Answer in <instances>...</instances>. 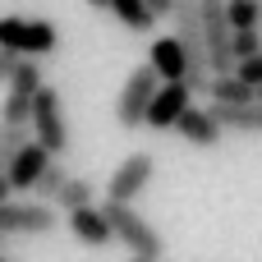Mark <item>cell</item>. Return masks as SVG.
I'll return each mask as SVG.
<instances>
[{"label":"cell","mask_w":262,"mask_h":262,"mask_svg":"<svg viewBox=\"0 0 262 262\" xmlns=\"http://www.w3.org/2000/svg\"><path fill=\"white\" fill-rule=\"evenodd\" d=\"M101 212H106V221H111V235H115L134 258L161 262L166 239L157 235V226H152L147 216H138V212H134V203H115V198H106V203H101Z\"/></svg>","instance_id":"1"},{"label":"cell","mask_w":262,"mask_h":262,"mask_svg":"<svg viewBox=\"0 0 262 262\" xmlns=\"http://www.w3.org/2000/svg\"><path fill=\"white\" fill-rule=\"evenodd\" d=\"M28 129H32V138H37V143H41L51 157L69 152L64 106H60V92H55L51 83H41V88H37V97H32V115H28Z\"/></svg>","instance_id":"2"},{"label":"cell","mask_w":262,"mask_h":262,"mask_svg":"<svg viewBox=\"0 0 262 262\" xmlns=\"http://www.w3.org/2000/svg\"><path fill=\"white\" fill-rule=\"evenodd\" d=\"M0 46L37 60V55H51L60 46V28L51 18H23V14H5L0 18Z\"/></svg>","instance_id":"3"},{"label":"cell","mask_w":262,"mask_h":262,"mask_svg":"<svg viewBox=\"0 0 262 262\" xmlns=\"http://www.w3.org/2000/svg\"><path fill=\"white\" fill-rule=\"evenodd\" d=\"M157 88H161V78H157L152 64H143V69H134V74L124 78L120 101H115V120H120V129H143V115H147Z\"/></svg>","instance_id":"4"},{"label":"cell","mask_w":262,"mask_h":262,"mask_svg":"<svg viewBox=\"0 0 262 262\" xmlns=\"http://www.w3.org/2000/svg\"><path fill=\"white\" fill-rule=\"evenodd\" d=\"M203 9V46H207V69L212 74H230L235 55H230V23H226V0H198Z\"/></svg>","instance_id":"5"},{"label":"cell","mask_w":262,"mask_h":262,"mask_svg":"<svg viewBox=\"0 0 262 262\" xmlns=\"http://www.w3.org/2000/svg\"><path fill=\"white\" fill-rule=\"evenodd\" d=\"M170 18H175V41H180V51H184V74L189 69H207V46H203V9H198V0H175V9H170ZM212 74V69H207Z\"/></svg>","instance_id":"6"},{"label":"cell","mask_w":262,"mask_h":262,"mask_svg":"<svg viewBox=\"0 0 262 262\" xmlns=\"http://www.w3.org/2000/svg\"><path fill=\"white\" fill-rule=\"evenodd\" d=\"M152 175H157L152 152H129V157L115 166V175H111V184H106V198H115V203H134V198L152 184Z\"/></svg>","instance_id":"7"},{"label":"cell","mask_w":262,"mask_h":262,"mask_svg":"<svg viewBox=\"0 0 262 262\" xmlns=\"http://www.w3.org/2000/svg\"><path fill=\"white\" fill-rule=\"evenodd\" d=\"M55 230V212L51 203H0V235H51Z\"/></svg>","instance_id":"8"},{"label":"cell","mask_w":262,"mask_h":262,"mask_svg":"<svg viewBox=\"0 0 262 262\" xmlns=\"http://www.w3.org/2000/svg\"><path fill=\"white\" fill-rule=\"evenodd\" d=\"M189 106H193V92H189L184 78L161 83L157 97H152V106H147V115H143V124H147V129H175V120H180Z\"/></svg>","instance_id":"9"},{"label":"cell","mask_w":262,"mask_h":262,"mask_svg":"<svg viewBox=\"0 0 262 262\" xmlns=\"http://www.w3.org/2000/svg\"><path fill=\"white\" fill-rule=\"evenodd\" d=\"M46 161H51V152L37 143V138H28L18 152H14V161L5 166V180H9V193H32V184L41 180V170H46Z\"/></svg>","instance_id":"10"},{"label":"cell","mask_w":262,"mask_h":262,"mask_svg":"<svg viewBox=\"0 0 262 262\" xmlns=\"http://www.w3.org/2000/svg\"><path fill=\"white\" fill-rule=\"evenodd\" d=\"M175 134H180L184 143H193V147H216V143L226 138V129H221V120L212 115V106H189V111L175 120Z\"/></svg>","instance_id":"11"},{"label":"cell","mask_w":262,"mask_h":262,"mask_svg":"<svg viewBox=\"0 0 262 262\" xmlns=\"http://www.w3.org/2000/svg\"><path fill=\"white\" fill-rule=\"evenodd\" d=\"M69 216V235L78 239V244H88V249H106L115 235H111V221H106V212L92 203V207H78V212H64Z\"/></svg>","instance_id":"12"},{"label":"cell","mask_w":262,"mask_h":262,"mask_svg":"<svg viewBox=\"0 0 262 262\" xmlns=\"http://www.w3.org/2000/svg\"><path fill=\"white\" fill-rule=\"evenodd\" d=\"M147 64L157 69V78H161V83L184 78V51H180V41H175V37H157V41H152V51H147Z\"/></svg>","instance_id":"13"},{"label":"cell","mask_w":262,"mask_h":262,"mask_svg":"<svg viewBox=\"0 0 262 262\" xmlns=\"http://www.w3.org/2000/svg\"><path fill=\"white\" fill-rule=\"evenodd\" d=\"M207 97H212V106H249V101H258V88H249L239 74H212Z\"/></svg>","instance_id":"14"},{"label":"cell","mask_w":262,"mask_h":262,"mask_svg":"<svg viewBox=\"0 0 262 262\" xmlns=\"http://www.w3.org/2000/svg\"><path fill=\"white\" fill-rule=\"evenodd\" d=\"M212 115L230 134H262V101H249V106H212Z\"/></svg>","instance_id":"15"},{"label":"cell","mask_w":262,"mask_h":262,"mask_svg":"<svg viewBox=\"0 0 262 262\" xmlns=\"http://www.w3.org/2000/svg\"><path fill=\"white\" fill-rule=\"evenodd\" d=\"M92 203H97V184L92 180H78V175H69L64 189L55 193V207L60 212H78V207H92Z\"/></svg>","instance_id":"16"},{"label":"cell","mask_w":262,"mask_h":262,"mask_svg":"<svg viewBox=\"0 0 262 262\" xmlns=\"http://www.w3.org/2000/svg\"><path fill=\"white\" fill-rule=\"evenodd\" d=\"M111 9H115V18H120L129 32H147V28H157V14L147 9V0H111Z\"/></svg>","instance_id":"17"},{"label":"cell","mask_w":262,"mask_h":262,"mask_svg":"<svg viewBox=\"0 0 262 262\" xmlns=\"http://www.w3.org/2000/svg\"><path fill=\"white\" fill-rule=\"evenodd\" d=\"M226 23H230V32L262 28V0H226Z\"/></svg>","instance_id":"18"},{"label":"cell","mask_w":262,"mask_h":262,"mask_svg":"<svg viewBox=\"0 0 262 262\" xmlns=\"http://www.w3.org/2000/svg\"><path fill=\"white\" fill-rule=\"evenodd\" d=\"M46 78H41V64L37 60H18V69L9 74V83H5V92H18V97H37V88H41Z\"/></svg>","instance_id":"19"},{"label":"cell","mask_w":262,"mask_h":262,"mask_svg":"<svg viewBox=\"0 0 262 262\" xmlns=\"http://www.w3.org/2000/svg\"><path fill=\"white\" fill-rule=\"evenodd\" d=\"M64 180H69V170H64V161H46V170H41V180L32 184V193H37V203H55V193L64 189Z\"/></svg>","instance_id":"20"},{"label":"cell","mask_w":262,"mask_h":262,"mask_svg":"<svg viewBox=\"0 0 262 262\" xmlns=\"http://www.w3.org/2000/svg\"><path fill=\"white\" fill-rule=\"evenodd\" d=\"M28 138H32V129H28V124H5V120H0V170L14 161V152H18Z\"/></svg>","instance_id":"21"},{"label":"cell","mask_w":262,"mask_h":262,"mask_svg":"<svg viewBox=\"0 0 262 262\" xmlns=\"http://www.w3.org/2000/svg\"><path fill=\"white\" fill-rule=\"evenodd\" d=\"M28 115H32V97L5 92V101H0V120H5V124H28Z\"/></svg>","instance_id":"22"},{"label":"cell","mask_w":262,"mask_h":262,"mask_svg":"<svg viewBox=\"0 0 262 262\" xmlns=\"http://www.w3.org/2000/svg\"><path fill=\"white\" fill-rule=\"evenodd\" d=\"M258 51H262V32H258V28H249V32H230V55H235V64L249 60V55H258Z\"/></svg>","instance_id":"23"},{"label":"cell","mask_w":262,"mask_h":262,"mask_svg":"<svg viewBox=\"0 0 262 262\" xmlns=\"http://www.w3.org/2000/svg\"><path fill=\"white\" fill-rule=\"evenodd\" d=\"M230 74H239L249 88H262V51H258V55H249V60H239Z\"/></svg>","instance_id":"24"},{"label":"cell","mask_w":262,"mask_h":262,"mask_svg":"<svg viewBox=\"0 0 262 262\" xmlns=\"http://www.w3.org/2000/svg\"><path fill=\"white\" fill-rule=\"evenodd\" d=\"M184 83H189V92H193V97H207L212 74H207V69H189V74H184Z\"/></svg>","instance_id":"25"},{"label":"cell","mask_w":262,"mask_h":262,"mask_svg":"<svg viewBox=\"0 0 262 262\" xmlns=\"http://www.w3.org/2000/svg\"><path fill=\"white\" fill-rule=\"evenodd\" d=\"M18 60H23V55H18V51H9V46H0V88H5V83H9V74H14V69H18Z\"/></svg>","instance_id":"26"},{"label":"cell","mask_w":262,"mask_h":262,"mask_svg":"<svg viewBox=\"0 0 262 262\" xmlns=\"http://www.w3.org/2000/svg\"><path fill=\"white\" fill-rule=\"evenodd\" d=\"M147 9H152L157 18H170V9H175V0H147Z\"/></svg>","instance_id":"27"},{"label":"cell","mask_w":262,"mask_h":262,"mask_svg":"<svg viewBox=\"0 0 262 262\" xmlns=\"http://www.w3.org/2000/svg\"><path fill=\"white\" fill-rule=\"evenodd\" d=\"M9 198V180H5V170H0V203Z\"/></svg>","instance_id":"28"},{"label":"cell","mask_w":262,"mask_h":262,"mask_svg":"<svg viewBox=\"0 0 262 262\" xmlns=\"http://www.w3.org/2000/svg\"><path fill=\"white\" fill-rule=\"evenodd\" d=\"M88 5H92V9H111V0H88Z\"/></svg>","instance_id":"29"},{"label":"cell","mask_w":262,"mask_h":262,"mask_svg":"<svg viewBox=\"0 0 262 262\" xmlns=\"http://www.w3.org/2000/svg\"><path fill=\"white\" fill-rule=\"evenodd\" d=\"M0 262H14V258H9V253H5V249H0Z\"/></svg>","instance_id":"30"},{"label":"cell","mask_w":262,"mask_h":262,"mask_svg":"<svg viewBox=\"0 0 262 262\" xmlns=\"http://www.w3.org/2000/svg\"><path fill=\"white\" fill-rule=\"evenodd\" d=\"M129 262H152V258H129Z\"/></svg>","instance_id":"31"},{"label":"cell","mask_w":262,"mask_h":262,"mask_svg":"<svg viewBox=\"0 0 262 262\" xmlns=\"http://www.w3.org/2000/svg\"><path fill=\"white\" fill-rule=\"evenodd\" d=\"M5 239H9V235H0V249H5Z\"/></svg>","instance_id":"32"},{"label":"cell","mask_w":262,"mask_h":262,"mask_svg":"<svg viewBox=\"0 0 262 262\" xmlns=\"http://www.w3.org/2000/svg\"><path fill=\"white\" fill-rule=\"evenodd\" d=\"M258 101H262V88H258Z\"/></svg>","instance_id":"33"}]
</instances>
